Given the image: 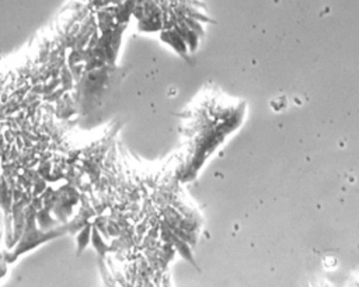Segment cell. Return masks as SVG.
Wrapping results in <instances>:
<instances>
[{"mask_svg":"<svg viewBox=\"0 0 359 287\" xmlns=\"http://www.w3.org/2000/svg\"><path fill=\"white\" fill-rule=\"evenodd\" d=\"M247 106L243 101L232 98L218 88H208L192 106L186 121V152L177 158L180 181L186 182L197 175L203 163L218 147L240 128Z\"/></svg>","mask_w":359,"mask_h":287,"instance_id":"6da1fadb","label":"cell"},{"mask_svg":"<svg viewBox=\"0 0 359 287\" xmlns=\"http://www.w3.org/2000/svg\"><path fill=\"white\" fill-rule=\"evenodd\" d=\"M94 13L121 20L136 17L149 23V28L186 31L206 14L199 0H83Z\"/></svg>","mask_w":359,"mask_h":287,"instance_id":"7a4b0ae2","label":"cell"}]
</instances>
